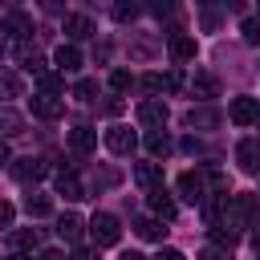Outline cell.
Instances as JSON below:
<instances>
[{
	"label": "cell",
	"mask_w": 260,
	"mask_h": 260,
	"mask_svg": "<svg viewBox=\"0 0 260 260\" xmlns=\"http://www.w3.org/2000/svg\"><path fill=\"white\" fill-rule=\"evenodd\" d=\"M89 236H93V244H98V248H110V244H118L122 228H118V219H114L110 211H98V215L89 219Z\"/></svg>",
	"instance_id": "cell-1"
},
{
	"label": "cell",
	"mask_w": 260,
	"mask_h": 260,
	"mask_svg": "<svg viewBox=\"0 0 260 260\" xmlns=\"http://www.w3.org/2000/svg\"><path fill=\"white\" fill-rule=\"evenodd\" d=\"M134 146H138V134L130 126H110L106 130V150L110 154H134Z\"/></svg>",
	"instance_id": "cell-2"
},
{
	"label": "cell",
	"mask_w": 260,
	"mask_h": 260,
	"mask_svg": "<svg viewBox=\"0 0 260 260\" xmlns=\"http://www.w3.org/2000/svg\"><path fill=\"white\" fill-rule=\"evenodd\" d=\"M228 118H232L236 126H256V118H260V102H256V98H232Z\"/></svg>",
	"instance_id": "cell-3"
},
{
	"label": "cell",
	"mask_w": 260,
	"mask_h": 260,
	"mask_svg": "<svg viewBox=\"0 0 260 260\" xmlns=\"http://www.w3.org/2000/svg\"><path fill=\"white\" fill-rule=\"evenodd\" d=\"M167 118H171V110H167V102H158V98H146V102L138 106V122H142V126L162 130V126H167Z\"/></svg>",
	"instance_id": "cell-4"
},
{
	"label": "cell",
	"mask_w": 260,
	"mask_h": 260,
	"mask_svg": "<svg viewBox=\"0 0 260 260\" xmlns=\"http://www.w3.org/2000/svg\"><path fill=\"white\" fill-rule=\"evenodd\" d=\"M32 114L45 118V122H53V118L65 114V102H61L57 93H32Z\"/></svg>",
	"instance_id": "cell-5"
},
{
	"label": "cell",
	"mask_w": 260,
	"mask_h": 260,
	"mask_svg": "<svg viewBox=\"0 0 260 260\" xmlns=\"http://www.w3.org/2000/svg\"><path fill=\"white\" fill-rule=\"evenodd\" d=\"M167 49H171V57H175V61H195V53H199L195 37H187V32H171Z\"/></svg>",
	"instance_id": "cell-6"
},
{
	"label": "cell",
	"mask_w": 260,
	"mask_h": 260,
	"mask_svg": "<svg viewBox=\"0 0 260 260\" xmlns=\"http://www.w3.org/2000/svg\"><path fill=\"white\" fill-rule=\"evenodd\" d=\"M69 150H73V154H89V150H98V130H89V126H73V130H69Z\"/></svg>",
	"instance_id": "cell-7"
},
{
	"label": "cell",
	"mask_w": 260,
	"mask_h": 260,
	"mask_svg": "<svg viewBox=\"0 0 260 260\" xmlns=\"http://www.w3.org/2000/svg\"><path fill=\"white\" fill-rule=\"evenodd\" d=\"M12 175H16L20 183H37V179L49 175V167H45L41 158H16V162H12Z\"/></svg>",
	"instance_id": "cell-8"
},
{
	"label": "cell",
	"mask_w": 260,
	"mask_h": 260,
	"mask_svg": "<svg viewBox=\"0 0 260 260\" xmlns=\"http://www.w3.org/2000/svg\"><path fill=\"white\" fill-rule=\"evenodd\" d=\"M179 85H183V73H179V69L167 73V77H162V73H146V77H142V89H146V93H162V89H179Z\"/></svg>",
	"instance_id": "cell-9"
},
{
	"label": "cell",
	"mask_w": 260,
	"mask_h": 260,
	"mask_svg": "<svg viewBox=\"0 0 260 260\" xmlns=\"http://www.w3.org/2000/svg\"><path fill=\"white\" fill-rule=\"evenodd\" d=\"M236 158H240V167H244L248 175H256V171H260V142H256V138H244V142L236 146Z\"/></svg>",
	"instance_id": "cell-10"
},
{
	"label": "cell",
	"mask_w": 260,
	"mask_h": 260,
	"mask_svg": "<svg viewBox=\"0 0 260 260\" xmlns=\"http://www.w3.org/2000/svg\"><path fill=\"white\" fill-rule=\"evenodd\" d=\"M175 187H179V195H183L187 203H199V199H203V179L191 175V171H183V175L175 179Z\"/></svg>",
	"instance_id": "cell-11"
},
{
	"label": "cell",
	"mask_w": 260,
	"mask_h": 260,
	"mask_svg": "<svg viewBox=\"0 0 260 260\" xmlns=\"http://www.w3.org/2000/svg\"><path fill=\"white\" fill-rule=\"evenodd\" d=\"M65 32H69L73 41H85V37H93V20H89L85 12H69V16H65Z\"/></svg>",
	"instance_id": "cell-12"
},
{
	"label": "cell",
	"mask_w": 260,
	"mask_h": 260,
	"mask_svg": "<svg viewBox=\"0 0 260 260\" xmlns=\"http://www.w3.org/2000/svg\"><path fill=\"white\" fill-rule=\"evenodd\" d=\"M53 65H57L61 73H73V69H81V53H77V45H57V53H53Z\"/></svg>",
	"instance_id": "cell-13"
},
{
	"label": "cell",
	"mask_w": 260,
	"mask_h": 260,
	"mask_svg": "<svg viewBox=\"0 0 260 260\" xmlns=\"http://www.w3.org/2000/svg\"><path fill=\"white\" fill-rule=\"evenodd\" d=\"M134 179H138V187L154 191V187H162V167L158 162H138L134 167Z\"/></svg>",
	"instance_id": "cell-14"
},
{
	"label": "cell",
	"mask_w": 260,
	"mask_h": 260,
	"mask_svg": "<svg viewBox=\"0 0 260 260\" xmlns=\"http://www.w3.org/2000/svg\"><path fill=\"white\" fill-rule=\"evenodd\" d=\"M150 211H154V219H175V215H179V207L171 203V195H167L162 187L150 191Z\"/></svg>",
	"instance_id": "cell-15"
},
{
	"label": "cell",
	"mask_w": 260,
	"mask_h": 260,
	"mask_svg": "<svg viewBox=\"0 0 260 260\" xmlns=\"http://www.w3.org/2000/svg\"><path fill=\"white\" fill-rule=\"evenodd\" d=\"M81 228H85V223H81V215H73V211H65V215L57 219V236H61L65 244H77V240H81Z\"/></svg>",
	"instance_id": "cell-16"
},
{
	"label": "cell",
	"mask_w": 260,
	"mask_h": 260,
	"mask_svg": "<svg viewBox=\"0 0 260 260\" xmlns=\"http://www.w3.org/2000/svg\"><path fill=\"white\" fill-rule=\"evenodd\" d=\"M4 32L16 37V41H24V37L32 32V20H28L24 12H8V16H4Z\"/></svg>",
	"instance_id": "cell-17"
},
{
	"label": "cell",
	"mask_w": 260,
	"mask_h": 260,
	"mask_svg": "<svg viewBox=\"0 0 260 260\" xmlns=\"http://www.w3.org/2000/svg\"><path fill=\"white\" fill-rule=\"evenodd\" d=\"M162 232H167V228H162L154 215H138V219H134V236H138V240H162Z\"/></svg>",
	"instance_id": "cell-18"
},
{
	"label": "cell",
	"mask_w": 260,
	"mask_h": 260,
	"mask_svg": "<svg viewBox=\"0 0 260 260\" xmlns=\"http://www.w3.org/2000/svg\"><path fill=\"white\" fill-rule=\"evenodd\" d=\"M191 89H195V98H203V102H211V98H219V81H215L211 73H195V81H191Z\"/></svg>",
	"instance_id": "cell-19"
},
{
	"label": "cell",
	"mask_w": 260,
	"mask_h": 260,
	"mask_svg": "<svg viewBox=\"0 0 260 260\" xmlns=\"http://www.w3.org/2000/svg\"><path fill=\"white\" fill-rule=\"evenodd\" d=\"M187 126L211 130V126H219V110H207V106H199V110H191V114H187Z\"/></svg>",
	"instance_id": "cell-20"
},
{
	"label": "cell",
	"mask_w": 260,
	"mask_h": 260,
	"mask_svg": "<svg viewBox=\"0 0 260 260\" xmlns=\"http://www.w3.org/2000/svg\"><path fill=\"white\" fill-rule=\"evenodd\" d=\"M57 191H61L65 199H81V179H77L73 171H57Z\"/></svg>",
	"instance_id": "cell-21"
},
{
	"label": "cell",
	"mask_w": 260,
	"mask_h": 260,
	"mask_svg": "<svg viewBox=\"0 0 260 260\" xmlns=\"http://www.w3.org/2000/svg\"><path fill=\"white\" fill-rule=\"evenodd\" d=\"M20 130H24V118H20L16 110L0 106V138H8V134H20Z\"/></svg>",
	"instance_id": "cell-22"
},
{
	"label": "cell",
	"mask_w": 260,
	"mask_h": 260,
	"mask_svg": "<svg viewBox=\"0 0 260 260\" xmlns=\"http://www.w3.org/2000/svg\"><path fill=\"white\" fill-rule=\"evenodd\" d=\"M20 93H24V85H20V77H16L12 69H4V65H0V98L8 102V98H20Z\"/></svg>",
	"instance_id": "cell-23"
},
{
	"label": "cell",
	"mask_w": 260,
	"mask_h": 260,
	"mask_svg": "<svg viewBox=\"0 0 260 260\" xmlns=\"http://www.w3.org/2000/svg\"><path fill=\"white\" fill-rule=\"evenodd\" d=\"M138 8H142L138 0H114V8H110V12H114V20H118V24H130V20L138 16Z\"/></svg>",
	"instance_id": "cell-24"
},
{
	"label": "cell",
	"mask_w": 260,
	"mask_h": 260,
	"mask_svg": "<svg viewBox=\"0 0 260 260\" xmlns=\"http://www.w3.org/2000/svg\"><path fill=\"white\" fill-rule=\"evenodd\" d=\"M24 211H28L32 219H41V215L53 211V199H49V195H28V199H24Z\"/></svg>",
	"instance_id": "cell-25"
},
{
	"label": "cell",
	"mask_w": 260,
	"mask_h": 260,
	"mask_svg": "<svg viewBox=\"0 0 260 260\" xmlns=\"http://www.w3.org/2000/svg\"><path fill=\"white\" fill-rule=\"evenodd\" d=\"M236 199H240V215L248 223H260V199L256 195H236Z\"/></svg>",
	"instance_id": "cell-26"
},
{
	"label": "cell",
	"mask_w": 260,
	"mask_h": 260,
	"mask_svg": "<svg viewBox=\"0 0 260 260\" xmlns=\"http://www.w3.org/2000/svg\"><path fill=\"white\" fill-rule=\"evenodd\" d=\"M20 65H24L28 73H37V77L45 73V57H41L37 49H24V53H20Z\"/></svg>",
	"instance_id": "cell-27"
},
{
	"label": "cell",
	"mask_w": 260,
	"mask_h": 260,
	"mask_svg": "<svg viewBox=\"0 0 260 260\" xmlns=\"http://www.w3.org/2000/svg\"><path fill=\"white\" fill-rule=\"evenodd\" d=\"M146 150H150V154H167V150H171V138H167L162 130H150V134H146Z\"/></svg>",
	"instance_id": "cell-28"
},
{
	"label": "cell",
	"mask_w": 260,
	"mask_h": 260,
	"mask_svg": "<svg viewBox=\"0 0 260 260\" xmlns=\"http://www.w3.org/2000/svg\"><path fill=\"white\" fill-rule=\"evenodd\" d=\"M12 244L16 248H37L41 244V232L37 228H20V232H12Z\"/></svg>",
	"instance_id": "cell-29"
},
{
	"label": "cell",
	"mask_w": 260,
	"mask_h": 260,
	"mask_svg": "<svg viewBox=\"0 0 260 260\" xmlns=\"http://www.w3.org/2000/svg\"><path fill=\"white\" fill-rule=\"evenodd\" d=\"M240 32H244V41H248V45H260V16H244Z\"/></svg>",
	"instance_id": "cell-30"
},
{
	"label": "cell",
	"mask_w": 260,
	"mask_h": 260,
	"mask_svg": "<svg viewBox=\"0 0 260 260\" xmlns=\"http://www.w3.org/2000/svg\"><path fill=\"white\" fill-rule=\"evenodd\" d=\"M93 93H98V81H93V77H81V81L73 85V98H77V102H89Z\"/></svg>",
	"instance_id": "cell-31"
},
{
	"label": "cell",
	"mask_w": 260,
	"mask_h": 260,
	"mask_svg": "<svg viewBox=\"0 0 260 260\" xmlns=\"http://www.w3.org/2000/svg\"><path fill=\"white\" fill-rule=\"evenodd\" d=\"M37 81H41V93H57V89H61V77H57V73H49V69H45Z\"/></svg>",
	"instance_id": "cell-32"
},
{
	"label": "cell",
	"mask_w": 260,
	"mask_h": 260,
	"mask_svg": "<svg viewBox=\"0 0 260 260\" xmlns=\"http://www.w3.org/2000/svg\"><path fill=\"white\" fill-rule=\"evenodd\" d=\"M130 81H134L130 69H114V73H110V85H114V89H130Z\"/></svg>",
	"instance_id": "cell-33"
},
{
	"label": "cell",
	"mask_w": 260,
	"mask_h": 260,
	"mask_svg": "<svg viewBox=\"0 0 260 260\" xmlns=\"http://www.w3.org/2000/svg\"><path fill=\"white\" fill-rule=\"evenodd\" d=\"M12 219H16V207L8 199H0V228H12Z\"/></svg>",
	"instance_id": "cell-34"
},
{
	"label": "cell",
	"mask_w": 260,
	"mask_h": 260,
	"mask_svg": "<svg viewBox=\"0 0 260 260\" xmlns=\"http://www.w3.org/2000/svg\"><path fill=\"white\" fill-rule=\"evenodd\" d=\"M150 12L154 16H171L175 12V0H150Z\"/></svg>",
	"instance_id": "cell-35"
},
{
	"label": "cell",
	"mask_w": 260,
	"mask_h": 260,
	"mask_svg": "<svg viewBox=\"0 0 260 260\" xmlns=\"http://www.w3.org/2000/svg\"><path fill=\"white\" fill-rule=\"evenodd\" d=\"M199 260H228V248H215V244H207V248L199 252Z\"/></svg>",
	"instance_id": "cell-36"
},
{
	"label": "cell",
	"mask_w": 260,
	"mask_h": 260,
	"mask_svg": "<svg viewBox=\"0 0 260 260\" xmlns=\"http://www.w3.org/2000/svg\"><path fill=\"white\" fill-rule=\"evenodd\" d=\"M154 260H187V256H183L179 248H158V256H154Z\"/></svg>",
	"instance_id": "cell-37"
},
{
	"label": "cell",
	"mask_w": 260,
	"mask_h": 260,
	"mask_svg": "<svg viewBox=\"0 0 260 260\" xmlns=\"http://www.w3.org/2000/svg\"><path fill=\"white\" fill-rule=\"evenodd\" d=\"M37 260H65V252H61V248H45Z\"/></svg>",
	"instance_id": "cell-38"
},
{
	"label": "cell",
	"mask_w": 260,
	"mask_h": 260,
	"mask_svg": "<svg viewBox=\"0 0 260 260\" xmlns=\"http://www.w3.org/2000/svg\"><path fill=\"white\" fill-rule=\"evenodd\" d=\"M41 8L45 12H61V0H41Z\"/></svg>",
	"instance_id": "cell-39"
},
{
	"label": "cell",
	"mask_w": 260,
	"mask_h": 260,
	"mask_svg": "<svg viewBox=\"0 0 260 260\" xmlns=\"http://www.w3.org/2000/svg\"><path fill=\"white\" fill-rule=\"evenodd\" d=\"M73 260H93V252H85V248H81V252H77Z\"/></svg>",
	"instance_id": "cell-40"
},
{
	"label": "cell",
	"mask_w": 260,
	"mask_h": 260,
	"mask_svg": "<svg viewBox=\"0 0 260 260\" xmlns=\"http://www.w3.org/2000/svg\"><path fill=\"white\" fill-rule=\"evenodd\" d=\"M4 162H8V146L0 142V167H4Z\"/></svg>",
	"instance_id": "cell-41"
},
{
	"label": "cell",
	"mask_w": 260,
	"mask_h": 260,
	"mask_svg": "<svg viewBox=\"0 0 260 260\" xmlns=\"http://www.w3.org/2000/svg\"><path fill=\"white\" fill-rule=\"evenodd\" d=\"M122 260H146V256H138V252H126V256H122Z\"/></svg>",
	"instance_id": "cell-42"
},
{
	"label": "cell",
	"mask_w": 260,
	"mask_h": 260,
	"mask_svg": "<svg viewBox=\"0 0 260 260\" xmlns=\"http://www.w3.org/2000/svg\"><path fill=\"white\" fill-rule=\"evenodd\" d=\"M8 260H32V256H20V252H16V256H8Z\"/></svg>",
	"instance_id": "cell-43"
},
{
	"label": "cell",
	"mask_w": 260,
	"mask_h": 260,
	"mask_svg": "<svg viewBox=\"0 0 260 260\" xmlns=\"http://www.w3.org/2000/svg\"><path fill=\"white\" fill-rule=\"evenodd\" d=\"M256 252H260V228H256Z\"/></svg>",
	"instance_id": "cell-44"
},
{
	"label": "cell",
	"mask_w": 260,
	"mask_h": 260,
	"mask_svg": "<svg viewBox=\"0 0 260 260\" xmlns=\"http://www.w3.org/2000/svg\"><path fill=\"white\" fill-rule=\"evenodd\" d=\"M0 4H12V0H0Z\"/></svg>",
	"instance_id": "cell-45"
},
{
	"label": "cell",
	"mask_w": 260,
	"mask_h": 260,
	"mask_svg": "<svg viewBox=\"0 0 260 260\" xmlns=\"http://www.w3.org/2000/svg\"><path fill=\"white\" fill-rule=\"evenodd\" d=\"M256 122H260V118H256Z\"/></svg>",
	"instance_id": "cell-46"
},
{
	"label": "cell",
	"mask_w": 260,
	"mask_h": 260,
	"mask_svg": "<svg viewBox=\"0 0 260 260\" xmlns=\"http://www.w3.org/2000/svg\"><path fill=\"white\" fill-rule=\"evenodd\" d=\"M256 260H260V256H256Z\"/></svg>",
	"instance_id": "cell-47"
}]
</instances>
